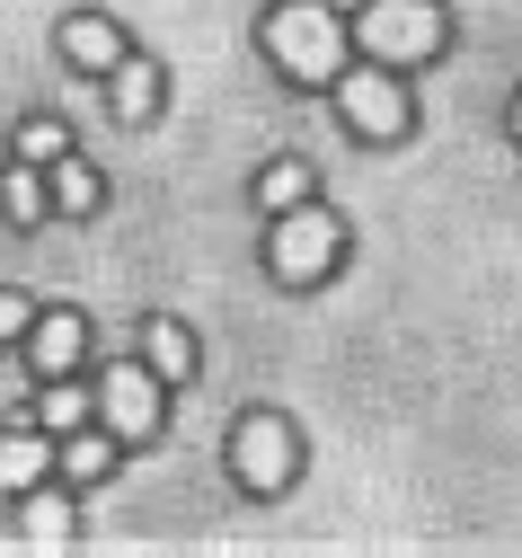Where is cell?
Segmentation results:
<instances>
[{
	"mask_svg": "<svg viewBox=\"0 0 522 558\" xmlns=\"http://www.w3.org/2000/svg\"><path fill=\"white\" fill-rule=\"evenodd\" d=\"M62 53L81 62V72H116V62H124V36H116V19L81 10V19H62Z\"/></svg>",
	"mask_w": 522,
	"mask_h": 558,
	"instance_id": "7",
	"label": "cell"
},
{
	"mask_svg": "<svg viewBox=\"0 0 522 558\" xmlns=\"http://www.w3.org/2000/svg\"><path fill=\"white\" fill-rule=\"evenodd\" d=\"M337 248H345V231H337V214H319V204H292V214L275 222V275L283 284H319V275L337 266Z\"/></svg>",
	"mask_w": 522,
	"mask_h": 558,
	"instance_id": "3",
	"label": "cell"
},
{
	"mask_svg": "<svg viewBox=\"0 0 522 558\" xmlns=\"http://www.w3.org/2000/svg\"><path fill=\"white\" fill-rule=\"evenodd\" d=\"M151 107H160V72H151V62H116V116L124 124H151Z\"/></svg>",
	"mask_w": 522,
	"mask_h": 558,
	"instance_id": "9",
	"label": "cell"
},
{
	"mask_svg": "<svg viewBox=\"0 0 522 558\" xmlns=\"http://www.w3.org/2000/svg\"><path fill=\"white\" fill-rule=\"evenodd\" d=\"M354 45L372 62H425V53H442V10L434 0H372L354 19Z\"/></svg>",
	"mask_w": 522,
	"mask_h": 558,
	"instance_id": "2",
	"label": "cell"
},
{
	"mask_svg": "<svg viewBox=\"0 0 522 558\" xmlns=\"http://www.w3.org/2000/svg\"><path fill=\"white\" fill-rule=\"evenodd\" d=\"M0 204H10V222H36V214H45V186H36V160H19L10 178H0Z\"/></svg>",
	"mask_w": 522,
	"mask_h": 558,
	"instance_id": "15",
	"label": "cell"
},
{
	"mask_svg": "<svg viewBox=\"0 0 522 558\" xmlns=\"http://www.w3.org/2000/svg\"><path fill=\"white\" fill-rule=\"evenodd\" d=\"M142 355H151V373H160V381H186V373H195V337H186L178 319H160L151 337H142Z\"/></svg>",
	"mask_w": 522,
	"mask_h": 558,
	"instance_id": "10",
	"label": "cell"
},
{
	"mask_svg": "<svg viewBox=\"0 0 522 558\" xmlns=\"http://www.w3.org/2000/svg\"><path fill=\"white\" fill-rule=\"evenodd\" d=\"M81 416H89V390H71V381L45 390V426H53V435H81Z\"/></svg>",
	"mask_w": 522,
	"mask_h": 558,
	"instance_id": "16",
	"label": "cell"
},
{
	"mask_svg": "<svg viewBox=\"0 0 522 558\" xmlns=\"http://www.w3.org/2000/svg\"><path fill=\"white\" fill-rule=\"evenodd\" d=\"M62 470H71V478H107V470H116V426H107V435H71V444H62Z\"/></svg>",
	"mask_w": 522,
	"mask_h": 558,
	"instance_id": "12",
	"label": "cell"
},
{
	"mask_svg": "<svg viewBox=\"0 0 522 558\" xmlns=\"http://www.w3.org/2000/svg\"><path fill=\"white\" fill-rule=\"evenodd\" d=\"M337 107H345V124L363 133V143H399V133H408V89L381 81V72H345Z\"/></svg>",
	"mask_w": 522,
	"mask_h": 558,
	"instance_id": "5",
	"label": "cell"
},
{
	"mask_svg": "<svg viewBox=\"0 0 522 558\" xmlns=\"http://www.w3.org/2000/svg\"><path fill=\"white\" fill-rule=\"evenodd\" d=\"M36 478H45V435L10 426V435H0V487L19 497V487H36Z\"/></svg>",
	"mask_w": 522,
	"mask_h": 558,
	"instance_id": "8",
	"label": "cell"
},
{
	"mask_svg": "<svg viewBox=\"0 0 522 558\" xmlns=\"http://www.w3.org/2000/svg\"><path fill=\"white\" fill-rule=\"evenodd\" d=\"M19 328H27V302H19V293H0V337H19Z\"/></svg>",
	"mask_w": 522,
	"mask_h": 558,
	"instance_id": "19",
	"label": "cell"
},
{
	"mask_svg": "<svg viewBox=\"0 0 522 558\" xmlns=\"http://www.w3.org/2000/svg\"><path fill=\"white\" fill-rule=\"evenodd\" d=\"M345 36L328 0H275L266 10V53H275V72L292 81H337V62H345Z\"/></svg>",
	"mask_w": 522,
	"mask_h": 558,
	"instance_id": "1",
	"label": "cell"
},
{
	"mask_svg": "<svg viewBox=\"0 0 522 558\" xmlns=\"http://www.w3.org/2000/svg\"><path fill=\"white\" fill-rule=\"evenodd\" d=\"M292 461H302V444H292L283 416H248V426L231 435V470L257 487V497H275V487L292 478Z\"/></svg>",
	"mask_w": 522,
	"mask_h": 558,
	"instance_id": "4",
	"label": "cell"
},
{
	"mask_svg": "<svg viewBox=\"0 0 522 558\" xmlns=\"http://www.w3.org/2000/svg\"><path fill=\"white\" fill-rule=\"evenodd\" d=\"M53 204H62V214H89V204H98V178H89V169H62V178H53Z\"/></svg>",
	"mask_w": 522,
	"mask_h": 558,
	"instance_id": "17",
	"label": "cell"
},
{
	"mask_svg": "<svg viewBox=\"0 0 522 558\" xmlns=\"http://www.w3.org/2000/svg\"><path fill=\"white\" fill-rule=\"evenodd\" d=\"M160 390H169V381H160L151 364H116V373L98 381V408H107L116 435H151V426H160Z\"/></svg>",
	"mask_w": 522,
	"mask_h": 558,
	"instance_id": "6",
	"label": "cell"
},
{
	"mask_svg": "<svg viewBox=\"0 0 522 558\" xmlns=\"http://www.w3.org/2000/svg\"><path fill=\"white\" fill-rule=\"evenodd\" d=\"M19 160H62V124H27L19 133Z\"/></svg>",
	"mask_w": 522,
	"mask_h": 558,
	"instance_id": "18",
	"label": "cell"
},
{
	"mask_svg": "<svg viewBox=\"0 0 522 558\" xmlns=\"http://www.w3.org/2000/svg\"><path fill=\"white\" fill-rule=\"evenodd\" d=\"M36 364H45V373H71V364H81V319H45V328H36Z\"/></svg>",
	"mask_w": 522,
	"mask_h": 558,
	"instance_id": "13",
	"label": "cell"
},
{
	"mask_svg": "<svg viewBox=\"0 0 522 558\" xmlns=\"http://www.w3.org/2000/svg\"><path fill=\"white\" fill-rule=\"evenodd\" d=\"M513 133H522V98H513Z\"/></svg>",
	"mask_w": 522,
	"mask_h": 558,
	"instance_id": "20",
	"label": "cell"
},
{
	"mask_svg": "<svg viewBox=\"0 0 522 558\" xmlns=\"http://www.w3.org/2000/svg\"><path fill=\"white\" fill-rule=\"evenodd\" d=\"M257 195H266V214H292V204H311V169H302V160H275V169L257 178Z\"/></svg>",
	"mask_w": 522,
	"mask_h": 558,
	"instance_id": "11",
	"label": "cell"
},
{
	"mask_svg": "<svg viewBox=\"0 0 522 558\" xmlns=\"http://www.w3.org/2000/svg\"><path fill=\"white\" fill-rule=\"evenodd\" d=\"M19 523H27V541H36V549H62V541H71V506H62V497H27V514H19Z\"/></svg>",
	"mask_w": 522,
	"mask_h": 558,
	"instance_id": "14",
	"label": "cell"
}]
</instances>
